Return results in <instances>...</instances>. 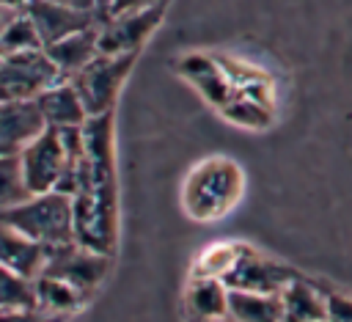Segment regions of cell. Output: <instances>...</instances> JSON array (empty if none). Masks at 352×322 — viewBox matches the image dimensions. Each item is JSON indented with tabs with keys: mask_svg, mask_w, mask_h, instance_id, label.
<instances>
[{
	"mask_svg": "<svg viewBox=\"0 0 352 322\" xmlns=\"http://www.w3.org/2000/svg\"><path fill=\"white\" fill-rule=\"evenodd\" d=\"M74 239L96 253L113 256L118 234V198L113 165V113L82 124V157L77 162V193L72 195Z\"/></svg>",
	"mask_w": 352,
	"mask_h": 322,
	"instance_id": "6da1fadb",
	"label": "cell"
},
{
	"mask_svg": "<svg viewBox=\"0 0 352 322\" xmlns=\"http://www.w3.org/2000/svg\"><path fill=\"white\" fill-rule=\"evenodd\" d=\"M245 179L242 168L234 160L212 157L204 160L184 182L182 201L190 217L195 220H220L226 212H231L242 195Z\"/></svg>",
	"mask_w": 352,
	"mask_h": 322,
	"instance_id": "7a4b0ae2",
	"label": "cell"
},
{
	"mask_svg": "<svg viewBox=\"0 0 352 322\" xmlns=\"http://www.w3.org/2000/svg\"><path fill=\"white\" fill-rule=\"evenodd\" d=\"M80 157H82V127H66V129L47 127L19 154L22 176L30 195L52 193L63 179V173L80 162Z\"/></svg>",
	"mask_w": 352,
	"mask_h": 322,
	"instance_id": "3957f363",
	"label": "cell"
},
{
	"mask_svg": "<svg viewBox=\"0 0 352 322\" xmlns=\"http://www.w3.org/2000/svg\"><path fill=\"white\" fill-rule=\"evenodd\" d=\"M0 223L22 231L44 248L74 242V209L72 198L60 193H38L0 215Z\"/></svg>",
	"mask_w": 352,
	"mask_h": 322,
	"instance_id": "277c9868",
	"label": "cell"
},
{
	"mask_svg": "<svg viewBox=\"0 0 352 322\" xmlns=\"http://www.w3.org/2000/svg\"><path fill=\"white\" fill-rule=\"evenodd\" d=\"M135 58L138 55H104V52H99L88 66H82L77 74L69 77L72 85L77 88L85 110H88V118L113 113L116 96H118L124 80L129 77Z\"/></svg>",
	"mask_w": 352,
	"mask_h": 322,
	"instance_id": "5b68a950",
	"label": "cell"
},
{
	"mask_svg": "<svg viewBox=\"0 0 352 322\" xmlns=\"http://www.w3.org/2000/svg\"><path fill=\"white\" fill-rule=\"evenodd\" d=\"M63 80L44 50L6 55L0 63V102H33Z\"/></svg>",
	"mask_w": 352,
	"mask_h": 322,
	"instance_id": "8992f818",
	"label": "cell"
},
{
	"mask_svg": "<svg viewBox=\"0 0 352 322\" xmlns=\"http://www.w3.org/2000/svg\"><path fill=\"white\" fill-rule=\"evenodd\" d=\"M41 272L72 283L74 289H80L91 300L94 292H99V286L104 283V278L110 272V256L96 253V250H91L74 239V242L50 248Z\"/></svg>",
	"mask_w": 352,
	"mask_h": 322,
	"instance_id": "52a82bcc",
	"label": "cell"
},
{
	"mask_svg": "<svg viewBox=\"0 0 352 322\" xmlns=\"http://www.w3.org/2000/svg\"><path fill=\"white\" fill-rule=\"evenodd\" d=\"M297 272L275 259H267L256 253L253 248H239V256L223 283L228 289H242V292H264V294H280V289L294 281Z\"/></svg>",
	"mask_w": 352,
	"mask_h": 322,
	"instance_id": "ba28073f",
	"label": "cell"
},
{
	"mask_svg": "<svg viewBox=\"0 0 352 322\" xmlns=\"http://www.w3.org/2000/svg\"><path fill=\"white\" fill-rule=\"evenodd\" d=\"M165 14V6L146 8L126 17L99 19V52L104 55H138V50L146 44V39L157 30L160 19Z\"/></svg>",
	"mask_w": 352,
	"mask_h": 322,
	"instance_id": "9c48e42d",
	"label": "cell"
},
{
	"mask_svg": "<svg viewBox=\"0 0 352 322\" xmlns=\"http://www.w3.org/2000/svg\"><path fill=\"white\" fill-rule=\"evenodd\" d=\"M47 129L33 102H0V157H19Z\"/></svg>",
	"mask_w": 352,
	"mask_h": 322,
	"instance_id": "30bf717a",
	"label": "cell"
},
{
	"mask_svg": "<svg viewBox=\"0 0 352 322\" xmlns=\"http://www.w3.org/2000/svg\"><path fill=\"white\" fill-rule=\"evenodd\" d=\"M25 14L30 17L33 28L38 30V39L44 47L99 22V14H94V11H74V8H66V6H58L50 0H30L25 6Z\"/></svg>",
	"mask_w": 352,
	"mask_h": 322,
	"instance_id": "8fae6325",
	"label": "cell"
},
{
	"mask_svg": "<svg viewBox=\"0 0 352 322\" xmlns=\"http://www.w3.org/2000/svg\"><path fill=\"white\" fill-rule=\"evenodd\" d=\"M47 250L50 248L38 245L22 231L0 223V267L14 270L25 278H38L47 261Z\"/></svg>",
	"mask_w": 352,
	"mask_h": 322,
	"instance_id": "7c38bea8",
	"label": "cell"
},
{
	"mask_svg": "<svg viewBox=\"0 0 352 322\" xmlns=\"http://www.w3.org/2000/svg\"><path fill=\"white\" fill-rule=\"evenodd\" d=\"M41 118L47 127L52 129H66V127H82L88 121V110L77 94V88L72 85V80H63L52 88H47L38 99H36Z\"/></svg>",
	"mask_w": 352,
	"mask_h": 322,
	"instance_id": "4fadbf2b",
	"label": "cell"
},
{
	"mask_svg": "<svg viewBox=\"0 0 352 322\" xmlns=\"http://www.w3.org/2000/svg\"><path fill=\"white\" fill-rule=\"evenodd\" d=\"M44 52L58 66V72L69 80L72 74H77L82 66H88L99 55V22L85 28V30H77V33H72V36L50 44V47H44Z\"/></svg>",
	"mask_w": 352,
	"mask_h": 322,
	"instance_id": "5bb4252c",
	"label": "cell"
},
{
	"mask_svg": "<svg viewBox=\"0 0 352 322\" xmlns=\"http://www.w3.org/2000/svg\"><path fill=\"white\" fill-rule=\"evenodd\" d=\"M184 303H187V322H212L228 316V286L220 278L192 275Z\"/></svg>",
	"mask_w": 352,
	"mask_h": 322,
	"instance_id": "9a60e30c",
	"label": "cell"
},
{
	"mask_svg": "<svg viewBox=\"0 0 352 322\" xmlns=\"http://www.w3.org/2000/svg\"><path fill=\"white\" fill-rule=\"evenodd\" d=\"M280 305L283 322H319L324 319V289L297 275L280 289Z\"/></svg>",
	"mask_w": 352,
	"mask_h": 322,
	"instance_id": "2e32d148",
	"label": "cell"
},
{
	"mask_svg": "<svg viewBox=\"0 0 352 322\" xmlns=\"http://www.w3.org/2000/svg\"><path fill=\"white\" fill-rule=\"evenodd\" d=\"M33 286H36V308L50 314V316H58V319H66L69 314L80 311L88 297L74 289L72 283L60 281V278H52V275H38L33 278Z\"/></svg>",
	"mask_w": 352,
	"mask_h": 322,
	"instance_id": "e0dca14e",
	"label": "cell"
},
{
	"mask_svg": "<svg viewBox=\"0 0 352 322\" xmlns=\"http://www.w3.org/2000/svg\"><path fill=\"white\" fill-rule=\"evenodd\" d=\"M228 316L234 322H283L280 294L228 289Z\"/></svg>",
	"mask_w": 352,
	"mask_h": 322,
	"instance_id": "ac0fdd59",
	"label": "cell"
},
{
	"mask_svg": "<svg viewBox=\"0 0 352 322\" xmlns=\"http://www.w3.org/2000/svg\"><path fill=\"white\" fill-rule=\"evenodd\" d=\"M182 63H184V74L190 77V83L195 88H201L206 99H212L220 107H226L234 99L231 96V83H228V77L223 74L220 66H214L212 61H206L201 55H190Z\"/></svg>",
	"mask_w": 352,
	"mask_h": 322,
	"instance_id": "d6986e66",
	"label": "cell"
},
{
	"mask_svg": "<svg viewBox=\"0 0 352 322\" xmlns=\"http://www.w3.org/2000/svg\"><path fill=\"white\" fill-rule=\"evenodd\" d=\"M36 308V286L33 278H25L14 270L0 267V316L19 314Z\"/></svg>",
	"mask_w": 352,
	"mask_h": 322,
	"instance_id": "ffe728a7",
	"label": "cell"
},
{
	"mask_svg": "<svg viewBox=\"0 0 352 322\" xmlns=\"http://www.w3.org/2000/svg\"><path fill=\"white\" fill-rule=\"evenodd\" d=\"M30 50H44L41 39H38V30L33 28L30 17L22 11L11 19V25L3 30L0 36V55H19V52H30Z\"/></svg>",
	"mask_w": 352,
	"mask_h": 322,
	"instance_id": "44dd1931",
	"label": "cell"
},
{
	"mask_svg": "<svg viewBox=\"0 0 352 322\" xmlns=\"http://www.w3.org/2000/svg\"><path fill=\"white\" fill-rule=\"evenodd\" d=\"M30 198L19 157H0V215Z\"/></svg>",
	"mask_w": 352,
	"mask_h": 322,
	"instance_id": "7402d4cb",
	"label": "cell"
},
{
	"mask_svg": "<svg viewBox=\"0 0 352 322\" xmlns=\"http://www.w3.org/2000/svg\"><path fill=\"white\" fill-rule=\"evenodd\" d=\"M242 245H212L209 250H204V256L195 264V275H206V278H226L228 270L234 267L236 256H239Z\"/></svg>",
	"mask_w": 352,
	"mask_h": 322,
	"instance_id": "603a6c76",
	"label": "cell"
},
{
	"mask_svg": "<svg viewBox=\"0 0 352 322\" xmlns=\"http://www.w3.org/2000/svg\"><path fill=\"white\" fill-rule=\"evenodd\" d=\"M324 319L327 322H352V297L336 289H324Z\"/></svg>",
	"mask_w": 352,
	"mask_h": 322,
	"instance_id": "cb8c5ba5",
	"label": "cell"
},
{
	"mask_svg": "<svg viewBox=\"0 0 352 322\" xmlns=\"http://www.w3.org/2000/svg\"><path fill=\"white\" fill-rule=\"evenodd\" d=\"M157 6H168V0H113V6L99 17V19H113V17H126V14H138L146 8H157Z\"/></svg>",
	"mask_w": 352,
	"mask_h": 322,
	"instance_id": "d4e9b609",
	"label": "cell"
},
{
	"mask_svg": "<svg viewBox=\"0 0 352 322\" xmlns=\"http://www.w3.org/2000/svg\"><path fill=\"white\" fill-rule=\"evenodd\" d=\"M0 322H63V319L50 316V314H44V311L33 308V311H19V314H3Z\"/></svg>",
	"mask_w": 352,
	"mask_h": 322,
	"instance_id": "484cf974",
	"label": "cell"
},
{
	"mask_svg": "<svg viewBox=\"0 0 352 322\" xmlns=\"http://www.w3.org/2000/svg\"><path fill=\"white\" fill-rule=\"evenodd\" d=\"M50 3H58V6H66L74 11H94L96 14V0H50Z\"/></svg>",
	"mask_w": 352,
	"mask_h": 322,
	"instance_id": "4316f807",
	"label": "cell"
},
{
	"mask_svg": "<svg viewBox=\"0 0 352 322\" xmlns=\"http://www.w3.org/2000/svg\"><path fill=\"white\" fill-rule=\"evenodd\" d=\"M16 14H22V11H11V8L0 6V36H3V30H6L8 25H11V19H14Z\"/></svg>",
	"mask_w": 352,
	"mask_h": 322,
	"instance_id": "83f0119b",
	"label": "cell"
},
{
	"mask_svg": "<svg viewBox=\"0 0 352 322\" xmlns=\"http://www.w3.org/2000/svg\"><path fill=\"white\" fill-rule=\"evenodd\" d=\"M28 3H30V0H0V6H6V8H11V11H25Z\"/></svg>",
	"mask_w": 352,
	"mask_h": 322,
	"instance_id": "f1b7e54d",
	"label": "cell"
},
{
	"mask_svg": "<svg viewBox=\"0 0 352 322\" xmlns=\"http://www.w3.org/2000/svg\"><path fill=\"white\" fill-rule=\"evenodd\" d=\"M110 6H113V0H96V14L102 17V14H104Z\"/></svg>",
	"mask_w": 352,
	"mask_h": 322,
	"instance_id": "f546056e",
	"label": "cell"
},
{
	"mask_svg": "<svg viewBox=\"0 0 352 322\" xmlns=\"http://www.w3.org/2000/svg\"><path fill=\"white\" fill-rule=\"evenodd\" d=\"M212 322H234L231 316H220V319H212Z\"/></svg>",
	"mask_w": 352,
	"mask_h": 322,
	"instance_id": "4dcf8cb0",
	"label": "cell"
},
{
	"mask_svg": "<svg viewBox=\"0 0 352 322\" xmlns=\"http://www.w3.org/2000/svg\"><path fill=\"white\" fill-rule=\"evenodd\" d=\"M0 63H3V55H0Z\"/></svg>",
	"mask_w": 352,
	"mask_h": 322,
	"instance_id": "1f68e13d",
	"label": "cell"
},
{
	"mask_svg": "<svg viewBox=\"0 0 352 322\" xmlns=\"http://www.w3.org/2000/svg\"><path fill=\"white\" fill-rule=\"evenodd\" d=\"M319 322H327V319H319Z\"/></svg>",
	"mask_w": 352,
	"mask_h": 322,
	"instance_id": "d6a6232c",
	"label": "cell"
}]
</instances>
